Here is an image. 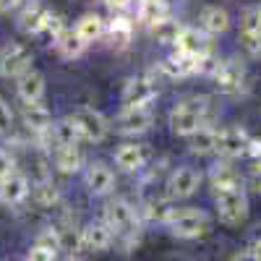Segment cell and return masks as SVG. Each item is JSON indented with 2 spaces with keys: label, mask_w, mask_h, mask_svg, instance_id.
Returning a JSON list of instances; mask_svg holds the SVG:
<instances>
[{
  "label": "cell",
  "mask_w": 261,
  "mask_h": 261,
  "mask_svg": "<svg viewBox=\"0 0 261 261\" xmlns=\"http://www.w3.org/2000/svg\"><path fill=\"white\" fill-rule=\"evenodd\" d=\"M212 123V99L206 97H191L172 107L170 128L175 136H191L196 128Z\"/></svg>",
  "instance_id": "cell-1"
},
{
  "label": "cell",
  "mask_w": 261,
  "mask_h": 261,
  "mask_svg": "<svg viewBox=\"0 0 261 261\" xmlns=\"http://www.w3.org/2000/svg\"><path fill=\"white\" fill-rule=\"evenodd\" d=\"M214 201H217L220 222H225V225H241V222H246V217H248V196H246L243 186L214 191Z\"/></svg>",
  "instance_id": "cell-2"
},
{
  "label": "cell",
  "mask_w": 261,
  "mask_h": 261,
  "mask_svg": "<svg viewBox=\"0 0 261 261\" xmlns=\"http://www.w3.org/2000/svg\"><path fill=\"white\" fill-rule=\"evenodd\" d=\"M102 220L113 227L115 235L128 238V248L134 246L136 232H139V212H136V206H130L123 199H115V201H110L105 206V217H102Z\"/></svg>",
  "instance_id": "cell-3"
},
{
  "label": "cell",
  "mask_w": 261,
  "mask_h": 261,
  "mask_svg": "<svg viewBox=\"0 0 261 261\" xmlns=\"http://www.w3.org/2000/svg\"><path fill=\"white\" fill-rule=\"evenodd\" d=\"M167 227L180 241H196V238H204L212 230V220L201 209H180Z\"/></svg>",
  "instance_id": "cell-4"
},
{
  "label": "cell",
  "mask_w": 261,
  "mask_h": 261,
  "mask_svg": "<svg viewBox=\"0 0 261 261\" xmlns=\"http://www.w3.org/2000/svg\"><path fill=\"white\" fill-rule=\"evenodd\" d=\"M71 120L76 123L79 134L84 141H92V144H99L107 139V134H110V120H107L99 110H94V107H81V110H76L71 115Z\"/></svg>",
  "instance_id": "cell-5"
},
{
  "label": "cell",
  "mask_w": 261,
  "mask_h": 261,
  "mask_svg": "<svg viewBox=\"0 0 261 261\" xmlns=\"http://www.w3.org/2000/svg\"><path fill=\"white\" fill-rule=\"evenodd\" d=\"M154 125V113L149 107H123V113L115 118L113 128L123 136H141Z\"/></svg>",
  "instance_id": "cell-6"
},
{
  "label": "cell",
  "mask_w": 261,
  "mask_h": 261,
  "mask_svg": "<svg viewBox=\"0 0 261 261\" xmlns=\"http://www.w3.org/2000/svg\"><path fill=\"white\" fill-rule=\"evenodd\" d=\"M212 79H214L217 89H220L222 94H238V92L246 89V79L248 76H246L243 63H238V60H222L214 68Z\"/></svg>",
  "instance_id": "cell-7"
},
{
  "label": "cell",
  "mask_w": 261,
  "mask_h": 261,
  "mask_svg": "<svg viewBox=\"0 0 261 261\" xmlns=\"http://www.w3.org/2000/svg\"><path fill=\"white\" fill-rule=\"evenodd\" d=\"M32 68V50L27 45H6L0 50V76L3 79H18L24 71Z\"/></svg>",
  "instance_id": "cell-8"
},
{
  "label": "cell",
  "mask_w": 261,
  "mask_h": 261,
  "mask_svg": "<svg viewBox=\"0 0 261 261\" xmlns=\"http://www.w3.org/2000/svg\"><path fill=\"white\" fill-rule=\"evenodd\" d=\"M154 97H157V81L151 76H134L125 81L120 102L123 107H146Z\"/></svg>",
  "instance_id": "cell-9"
},
{
  "label": "cell",
  "mask_w": 261,
  "mask_h": 261,
  "mask_svg": "<svg viewBox=\"0 0 261 261\" xmlns=\"http://www.w3.org/2000/svg\"><path fill=\"white\" fill-rule=\"evenodd\" d=\"M251 136L241 125H230L225 130L217 134V154L225 157V160H235V157H246V149H248Z\"/></svg>",
  "instance_id": "cell-10"
},
{
  "label": "cell",
  "mask_w": 261,
  "mask_h": 261,
  "mask_svg": "<svg viewBox=\"0 0 261 261\" xmlns=\"http://www.w3.org/2000/svg\"><path fill=\"white\" fill-rule=\"evenodd\" d=\"M201 186V175L193 167H175L167 178V196L172 199H191Z\"/></svg>",
  "instance_id": "cell-11"
},
{
  "label": "cell",
  "mask_w": 261,
  "mask_h": 261,
  "mask_svg": "<svg viewBox=\"0 0 261 261\" xmlns=\"http://www.w3.org/2000/svg\"><path fill=\"white\" fill-rule=\"evenodd\" d=\"M32 193V186H29V178L21 175V172H8L6 178H0V201L6 206H21Z\"/></svg>",
  "instance_id": "cell-12"
},
{
  "label": "cell",
  "mask_w": 261,
  "mask_h": 261,
  "mask_svg": "<svg viewBox=\"0 0 261 261\" xmlns=\"http://www.w3.org/2000/svg\"><path fill=\"white\" fill-rule=\"evenodd\" d=\"M84 186L92 196H107L115 188V172L105 162H92L84 170Z\"/></svg>",
  "instance_id": "cell-13"
},
{
  "label": "cell",
  "mask_w": 261,
  "mask_h": 261,
  "mask_svg": "<svg viewBox=\"0 0 261 261\" xmlns=\"http://www.w3.org/2000/svg\"><path fill=\"white\" fill-rule=\"evenodd\" d=\"M105 39L115 50H123L130 45V39H134V24L123 16V11H113V18L105 21Z\"/></svg>",
  "instance_id": "cell-14"
},
{
  "label": "cell",
  "mask_w": 261,
  "mask_h": 261,
  "mask_svg": "<svg viewBox=\"0 0 261 261\" xmlns=\"http://www.w3.org/2000/svg\"><path fill=\"white\" fill-rule=\"evenodd\" d=\"M21 120H24V128L32 130V134H47L53 128V113L42 102H24Z\"/></svg>",
  "instance_id": "cell-15"
},
{
  "label": "cell",
  "mask_w": 261,
  "mask_h": 261,
  "mask_svg": "<svg viewBox=\"0 0 261 261\" xmlns=\"http://www.w3.org/2000/svg\"><path fill=\"white\" fill-rule=\"evenodd\" d=\"M175 50L180 53H188V55H204L212 50V42H209V34L199 27H183L178 39H175Z\"/></svg>",
  "instance_id": "cell-16"
},
{
  "label": "cell",
  "mask_w": 261,
  "mask_h": 261,
  "mask_svg": "<svg viewBox=\"0 0 261 261\" xmlns=\"http://www.w3.org/2000/svg\"><path fill=\"white\" fill-rule=\"evenodd\" d=\"M81 235H84V248L86 251H107V248L113 246V241H115L113 227L107 225L105 220L89 222V225L81 230Z\"/></svg>",
  "instance_id": "cell-17"
},
{
  "label": "cell",
  "mask_w": 261,
  "mask_h": 261,
  "mask_svg": "<svg viewBox=\"0 0 261 261\" xmlns=\"http://www.w3.org/2000/svg\"><path fill=\"white\" fill-rule=\"evenodd\" d=\"M16 94L21 102H42V97H45V76L34 68L24 71L16 79Z\"/></svg>",
  "instance_id": "cell-18"
},
{
  "label": "cell",
  "mask_w": 261,
  "mask_h": 261,
  "mask_svg": "<svg viewBox=\"0 0 261 261\" xmlns=\"http://www.w3.org/2000/svg\"><path fill=\"white\" fill-rule=\"evenodd\" d=\"M149 162V146L146 144H123L115 151V165L123 172H139Z\"/></svg>",
  "instance_id": "cell-19"
},
{
  "label": "cell",
  "mask_w": 261,
  "mask_h": 261,
  "mask_svg": "<svg viewBox=\"0 0 261 261\" xmlns=\"http://www.w3.org/2000/svg\"><path fill=\"white\" fill-rule=\"evenodd\" d=\"M47 16H50V8H45L42 3H32V6L18 11V29L29 37H37V34L45 32Z\"/></svg>",
  "instance_id": "cell-20"
},
{
  "label": "cell",
  "mask_w": 261,
  "mask_h": 261,
  "mask_svg": "<svg viewBox=\"0 0 261 261\" xmlns=\"http://www.w3.org/2000/svg\"><path fill=\"white\" fill-rule=\"evenodd\" d=\"M160 71H162L167 79H188V76L196 73V55H188V53L175 50L167 60H162Z\"/></svg>",
  "instance_id": "cell-21"
},
{
  "label": "cell",
  "mask_w": 261,
  "mask_h": 261,
  "mask_svg": "<svg viewBox=\"0 0 261 261\" xmlns=\"http://www.w3.org/2000/svg\"><path fill=\"white\" fill-rule=\"evenodd\" d=\"M180 209L172 204V196H167V199H149V201H144V206H141V214H144V220H149V222H160V225H170L172 222V217H175Z\"/></svg>",
  "instance_id": "cell-22"
},
{
  "label": "cell",
  "mask_w": 261,
  "mask_h": 261,
  "mask_svg": "<svg viewBox=\"0 0 261 261\" xmlns=\"http://www.w3.org/2000/svg\"><path fill=\"white\" fill-rule=\"evenodd\" d=\"M217 134H220V130H217L212 123L196 128L191 136H186L188 139V149L193 151V154H199V157L212 154V151H217Z\"/></svg>",
  "instance_id": "cell-23"
},
{
  "label": "cell",
  "mask_w": 261,
  "mask_h": 261,
  "mask_svg": "<svg viewBox=\"0 0 261 261\" xmlns=\"http://www.w3.org/2000/svg\"><path fill=\"white\" fill-rule=\"evenodd\" d=\"M201 21V29L209 34V37H217V34H225L230 29V13L220 6H206L199 16Z\"/></svg>",
  "instance_id": "cell-24"
},
{
  "label": "cell",
  "mask_w": 261,
  "mask_h": 261,
  "mask_svg": "<svg viewBox=\"0 0 261 261\" xmlns=\"http://www.w3.org/2000/svg\"><path fill=\"white\" fill-rule=\"evenodd\" d=\"M53 42H55V50H58L65 60L81 58V55H84V50H86V42H84V37L76 32V27H73V29L68 27L60 37H55Z\"/></svg>",
  "instance_id": "cell-25"
},
{
  "label": "cell",
  "mask_w": 261,
  "mask_h": 261,
  "mask_svg": "<svg viewBox=\"0 0 261 261\" xmlns=\"http://www.w3.org/2000/svg\"><path fill=\"white\" fill-rule=\"evenodd\" d=\"M139 21L144 27H154L157 21L167 18L170 16V3L167 0H139V11H136Z\"/></svg>",
  "instance_id": "cell-26"
},
{
  "label": "cell",
  "mask_w": 261,
  "mask_h": 261,
  "mask_svg": "<svg viewBox=\"0 0 261 261\" xmlns=\"http://www.w3.org/2000/svg\"><path fill=\"white\" fill-rule=\"evenodd\" d=\"M209 183H212V188H214V191L243 186L241 175H238V172L227 165V160H225V157H222V162H217V165L212 167V172H209Z\"/></svg>",
  "instance_id": "cell-27"
},
{
  "label": "cell",
  "mask_w": 261,
  "mask_h": 261,
  "mask_svg": "<svg viewBox=\"0 0 261 261\" xmlns=\"http://www.w3.org/2000/svg\"><path fill=\"white\" fill-rule=\"evenodd\" d=\"M55 167L60 172H65V175L79 172L84 167V154H81L79 144H73V146H58V151H55Z\"/></svg>",
  "instance_id": "cell-28"
},
{
  "label": "cell",
  "mask_w": 261,
  "mask_h": 261,
  "mask_svg": "<svg viewBox=\"0 0 261 261\" xmlns=\"http://www.w3.org/2000/svg\"><path fill=\"white\" fill-rule=\"evenodd\" d=\"M50 139H53L55 146H73V144L84 141L81 134H79V128H76V123H73L71 118L58 120V123L50 128Z\"/></svg>",
  "instance_id": "cell-29"
},
{
  "label": "cell",
  "mask_w": 261,
  "mask_h": 261,
  "mask_svg": "<svg viewBox=\"0 0 261 261\" xmlns=\"http://www.w3.org/2000/svg\"><path fill=\"white\" fill-rule=\"evenodd\" d=\"M76 32L84 37L86 45L102 39L105 37V18H99L97 13H84L79 21H76Z\"/></svg>",
  "instance_id": "cell-30"
},
{
  "label": "cell",
  "mask_w": 261,
  "mask_h": 261,
  "mask_svg": "<svg viewBox=\"0 0 261 261\" xmlns=\"http://www.w3.org/2000/svg\"><path fill=\"white\" fill-rule=\"evenodd\" d=\"M32 193H34V201H37L39 206H47V209H53V206H58V204L63 201L58 186H55L50 178H42L37 186H32Z\"/></svg>",
  "instance_id": "cell-31"
},
{
  "label": "cell",
  "mask_w": 261,
  "mask_h": 261,
  "mask_svg": "<svg viewBox=\"0 0 261 261\" xmlns=\"http://www.w3.org/2000/svg\"><path fill=\"white\" fill-rule=\"evenodd\" d=\"M180 29H183L180 21H178V18H172V16H167V18L157 21V24L151 27V34H154L157 42H162V45H175V39H178Z\"/></svg>",
  "instance_id": "cell-32"
},
{
  "label": "cell",
  "mask_w": 261,
  "mask_h": 261,
  "mask_svg": "<svg viewBox=\"0 0 261 261\" xmlns=\"http://www.w3.org/2000/svg\"><path fill=\"white\" fill-rule=\"evenodd\" d=\"M241 32H261V6H251L241 13Z\"/></svg>",
  "instance_id": "cell-33"
},
{
  "label": "cell",
  "mask_w": 261,
  "mask_h": 261,
  "mask_svg": "<svg viewBox=\"0 0 261 261\" xmlns=\"http://www.w3.org/2000/svg\"><path fill=\"white\" fill-rule=\"evenodd\" d=\"M34 243L42 246V248H47V251H55V253L63 251V248H60V230H55V227L42 230V232L34 238Z\"/></svg>",
  "instance_id": "cell-34"
},
{
  "label": "cell",
  "mask_w": 261,
  "mask_h": 261,
  "mask_svg": "<svg viewBox=\"0 0 261 261\" xmlns=\"http://www.w3.org/2000/svg\"><path fill=\"white\" fill-rule=\"evenodd\" d=\"M241 47L251 58H261V32H241Z\"/></svg>",
  "instance_id": "cell-35"
},
{
  "label": "cell",
  "mask_w": 261,
  "mask_h": 261,
  "mask_svg": "<svg viewBox=\"0 0 261 261\" xmlns=\"http://www.w3.org/2000/svg\"><path fill=\"white\" fill-rule=\"evenodd\" d=\"M65 29H68V24H65V16H60V13H53V11H50L47 24H45V32H42V34H50V37L55 39V37H60Z\"/></svg>",
  "instance_id": "cell-36"
},
{
  "label": "cell",
  "mask_w": 261,
  "mask_h": 261,
  "mask_svg": "<svg viewBox=\"0 0 261 261\" xmlns=\"http://www.w3.org/2000/svg\"><path fill=\"white\" fill-rule=\"evenodd\" d=\"M13 130V110L11 105L0 97V136H8Z\"/></svg>",
  "instance_id": "cell-37"
},
{
  "label": "cell",
  "mask_w": 261,
  "mask_h": 261,
  "mask_svg": "<svg viewBox=\"0 0 261 261\" xmlns=\"http://www.w3.org/2000/svg\"><path fill=\"white\" fill-rule=\"evenodd\" d=\"M60 253H55V251H47V248H42V246H37V243H32V248H29V253H27V258H34V261H53V258H58Z\"/></svg>",
  "instance_id": "cell-38"
},
{
  "label": "cell",
  "mask_w": 261,
  "mask_h": 261,
  "mask_svg": "<svg viewBox=\"0 0 261 261\" xmlns=\"http://www.w3.org/2000/svg\"><path fill=\"white\" fill-rule=\"evenodd\" d=\"M13 167H16L13 157L8 154V151H3V149H0V178H6L8 172H13Z\"/></svg>",
  "instance_id": "cell-39"
},
{
  "label": "cell",
  "mask_w": 261,
  "mask_h": 261,
  "mask_svg": "<svg viewBox=\"0 0 261 261\" xmlns=\"http://www.w3.org/2000/svg\"><path fill=\"white\" fill-rule=\"evenodd\" d=\"M248 186H251L256 193H261V160H256V165H253V170H251V175H248Z\"/></svg>",
  "instance_id": "cell-40"
},
{
  "label": "cell",
  "mask_w": 261,
  "mask_h": 261,
  "mask_svg": "<svg viewBox=\"0 0 261 261\" xmlns=\"http://www.w3.org/2000/svg\"><path fill=\"white\" fill-rule=\"evenodd\" d=\"M246 157H251L253 162H256V160H261V139H251V141H248Z\"/></svg>",
  "instance_id": "cell-41"
},
{
  "label": "cell",
  "mask_w": 261,
  "mask_h": 261,
  "mask_svg": "<svg viewBox=\"0 0 261 261\" xmlns=\"http://www.w3.org/2000/svg\"><path fill=\"white\" fill-rule=\"evenodd\" d=\"M105 6L110 11H125V8L134 6V0H105Z\"/></svg>",
  "instance_id": "cell-42"
},
{
  "label": "cell",
  "mask_w": 261,
  "mask_h": 261,
  "mask_svg": "<svg viewBox=\"0 0 261 261\" xmlns=\"http://www.w3.org/2000/svg\"><path fill=\"white\" fill-rule=\"evenodd\" d=\"M243 258H261V241H256L251 248H246V253H241Z\"/></svg>",
  "instance_id": "cell-43"
},
{
  "label": "cell",
  "mask_w": 261,
  "mask_h": 261,
  "mask_svg": "<svg viewBox=\"0 0 261 261\" xmlns=\"http://www.w3.org/2000/svg\"><path fill=\"white\" fill-rule=\"evenodd\" d=\"M16 11V0H0V13H11Z\"/></svg>",
  "instance_id": "cell-44"
},
{
  "label": "cell",
  "mask_w": 261,
  "mask_h": 261,
  "mask_svg": "<svg viewBox=\"0 0 261 261\" xmlns=\"http://www.w3.org/2000/svg\"><path fill=\"white\" fill-rule=\"evenodd\" d=\"M32 3H37V0H16V11L27 8V6H32Z\"/></svg>",
  "instance_id": "cell-45"
}]
</instances>
